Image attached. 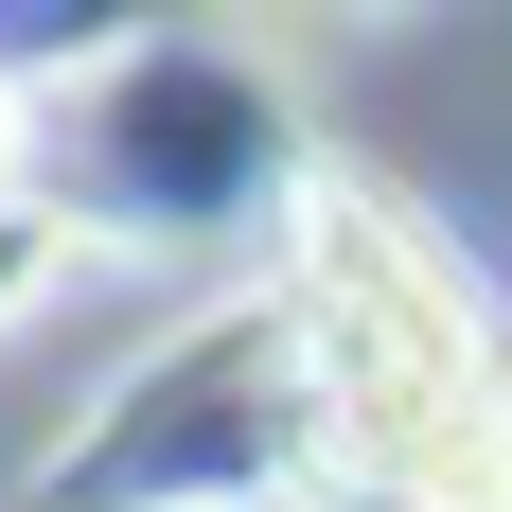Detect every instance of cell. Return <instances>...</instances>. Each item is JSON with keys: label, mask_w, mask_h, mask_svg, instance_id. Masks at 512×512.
<instances>
[{"label": "cell", "mask_w": 512, "mask_h": 512, "mask_svg": "<svg viewBox=\"0 0 512 512\" xmlns=\"http://www.w3.org/2000/svg\"><path fill=\"white\" fill-rule=\"evenodd\" d=\"M283 460L336 512H512V318L371 177H318L265 318Z\"/></svg>", "instance_id": "6da1fadb"}, {"label": "cell", "mask_w": 512, "mask_h": 512, "mask_svg": "<svg viewBox=\"0 0 512 512\" xmlns=\"http://www.w3.org/2000/svg\"><path fill=\"white\" fill-rule=\"evenodd\" d=\"M53 265H71V230H53V195H18V177H0V336H18V318L53 301Z\"/></svg>", "instance_id": "7a4b0ae2"}, {"label": "cell", "mask_w": 512, "mask_h": 512, "mask_svg": "<svg viewBox=\"0 0 512 512\" xmlns=\"http://www.w3.org/2000/svg\"><path fill=\"white\" fill-rule=\"evenodd\" d=\"M0 177H18V89H0Z\"/></svg>", "instance_id": "3957f363"}]
</instances>
